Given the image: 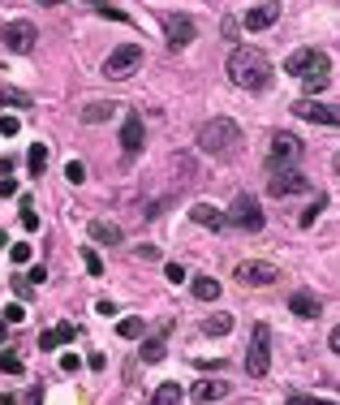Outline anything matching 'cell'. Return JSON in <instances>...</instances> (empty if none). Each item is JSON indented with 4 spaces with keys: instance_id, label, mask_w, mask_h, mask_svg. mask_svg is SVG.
<instances>
[{
    "instance_id": "1",
    "label": "cell",
    "mask_w": 340,
    "mask_h": 405,
    "mask_svg": "<svg viewBox=\"0 0 340 405\" xmlns=\"http://www.w3.org/2000/svg\"><path fill=\"white\" fill-rule=\"evenodd\" d=\"M229 82L242 87V91H250V95L267 91V87H271L267 56H263L259 48H233V56H229Z\"/></svg>"
},
{
    "instance_id": "2",
    "label": "cell",
    "mask_w": 340,
    "mask_h": 405,
    "mask_svg": "<svg viewBox=\"0 0 340 405\" xmlns=\"http://www.w3.org/2000/svg\"><path fill=\"white\" fill-rule=\"evenodd\" d=\"M237 147H242V126L233 117H211L198 130V151H207V155H233Z\"/></svg>"
},
{
    "instance_id": "3",
    "label": "cell",
    "mask_w": 340,
    "mask_h": 405,
    "mask_svg": "<svg viewBox=\"0 0 340 405\" xmlns=\"http://www.w3.org/2000/svg\"><path fill=\"white\" fill-rule=\"evenodd\" d=\"M285 74H293V78H332V61H327V52H319V48H298L289 61H285Z\"/></svg>"
},
{
    "instance_id": "4",
    "label": "cell",
    "mask_w": 340,
    "mask_h": 405,
    "mask_svg": "<svg viewBox=\"0 0 340 405\" xmlns=\"http://www.w3.org/2000/svg\"><path fill=\"white\" fill-rule=\"evenodd\" d=\"M267 371H271V328L254 323L250 350H246V375H267Z\"/></svg>"
},
{
    "instance_id": "5",
    "label": "cell",
    "mask_w": 340,
    "mask_h": 405,
    "mask_svg": "<svg viewBox=\"0 0 340 405\" xmlns=\"http://www.w3.org/2000/svg\"><path fill=\"white\" fill-rule=\"evenodd\" d=\"M138 65H142V43H121V48L108 52L103 74H108V78H134Z\"/></svg>"
},
{
    "instance_id": "6",
    "label": "cell",
    "mask_w": 340,
    "mask_h": 405,
    "mask_svg": "<svg viewBox=\"0 0 340 405\" xmlns=\"http://www.w3.org/2000/svg\"><path fill=\"white\" fill-rule=\"evenodd\" d=\"M306 190H310V177H306L302 168H285V164H280V168L271 172V177H267V194H271V199H285V194H306Z\"/></svg>"
},
{
    "instance_id": "7",
    "label": "cell",
    "mask_w": 340,
    "mask_h": 405,
    "mask_svg": "<svg viewBox=\"0 0 340 405\" xmlns=\"http://www.w3.org/2000/svg\"><path fill=\"white\" fill-rule=\"evenodd\" d=\"M224 220H229L233 228H246V233H259V228L267 224V220H263V207H259V199H250V194H237Z\"/></svg>"
},
{
    "instance_id": "8",
    "label": "cell",
    "mask_w": 340,
    "mask_h": 405,
    "mask_svg": "<svg viewBox=\"0 0 340 405\" xmlns=\"http://www.w3.org/2000/svg\"><path fill=\"white\" fill-rule=\"evenodd\" d=\"M293 117L314 121V126H340V104H319V99H298Z\"/></svg>"
},
{
    "instance_id": "9",
    "label": "cell",
    "mask_w": 340,
    "mask_h": 405,
    "mask_svg": "<svg viewBox=\"0 0 340 405\" xmlns=\"http://www.w3.org/2000/svg\"><path fill=\"white\" fill-rule=\"evenodd\" d=\"M237 280H242V284H250V289H267V284H276V280H280V272H276L267 259H246V263L237 267Z\"/></svg>"
},
{
    "instance_id": "10",
    "label": "cell",
    "mask_w": 340,
    "mask_h": 405,
    "mask_svg": "<svg viewBox=\"0 0 340 405\" xmlns=\"http://www.w3.org/2000/svg\"><path fill=\"white\" fill-rule=\"evenodd\" d=\"M0 39H5V48H9V52H22V56H26V52L35 48L39 30H35V26H30L26 18H18V22H9L5 30H0Z\"/></svg>"
},
{
    "instance_id": "11",
    "label": "cell",
    "mask_w": 340,
    "mask_h": 405,
    "mask_svg": "<svg viewBox=\"0 0 340 405\" xmlns=\"http://www.w3.org/2000/svg\"><path fill=\"white\" fill-rule=\"evenodd\" d=\"M302 138H293V134H271V168H293L298 160H302Z\"/></svg>"
},
{
    "instance_id": "12",
    "label": "cell",
    "mask_w": 340,
    "mask_h": 405,
    "mask_svg": "<svg viewBox=\"0 0 340 405\" xmlns=\"http://www.w3.org/2000/svg\"><path fill=\"white\" fill-rule=\"evenodd\" d=\"M194 22L186 18V13H164V39H168V48H186V43H194Z\"/></svg>"
},
{
    "instance_id": "13",
    "label": "cell",
    "mask_w": 340,
    "mask_h": 405,
    "mask_svg": "<svg viewBox=\"0 0 340 405\" xmlns=\"http://www.w3.org/2000/svg\"><path fill=\"white\" fill-rule=\"evenodd\" d=\"M280 22V0H263V5L246 9V30H267Z\"/></svg>"
},
{
    "instance_id": "14",
    "label": "cell",
    "mask_w": 340,
    "mask_h": 405,
    "mask_svg": "<svg viewBox=\"0 0 340 405\" xmlns=\"http://www.w3.org/2000/svg\"><path fill=\"white\" fill-rule=\"evenodd\" d=\"M121 151L134 160L142 151V117L138 112H125V126H121Z\"/></svg>"
},
{
    "instance_id": "15",
    "label": "cell",
    "mask_w": 340,
    "mask_h": 405,
    "mask_svg": "<svg viewBox=\"0 0 340 405\" xmlns=\"http://www.w3.org/2000/svg\"><path fill=\"white\" fill-rule=\"evenodd\" d=\"M229 392H233V388H229V384H224V379H198L190 396H194L198 405H211V401H224V396H229Z\"/></svg>"
},
{
    "instance_id": "16",
    "label": "cell",
    "mask_w": 340,
    "mask_h": 405,
    "mask_svg": "<svg viewBox=\"0 0 340 405\" xmlns=\"http://www.w3.org/2000/svg\"><path fill=\"white\" fill-rule=\"evenodd\" d=\"M289 311H293L298 319H319V315H323V302H319L314 294H306V289H298V294L289 298Z\"/></svg>"
},
{
    "instance_id": "17",
    "label": "cell",
    "mask_w": 340,
    "mask_h": 405,
    "mask_svg": "<svg viewBox=\"0 0 340 405\" xmlns=\"http://www.w3.org/2000/svg\"><path fill=\"white\" fill-rule=\"evenodd\" d=\"M190 220H194V224H203V228H211V233L229 228V220H224L215 207H207V203H194V207H190Z\"/></svg>"
},
{
    "instance_id": "18",
    "label": "cell",
    "mask_w": 340,
    "mask_h": 405,
    "mask_svg": "<svg viewBox=\"0 0 340 405\" xmlns=\"http://www.w3.org/2000/svg\"><path fill=\"white\" fill-rule=\"evenodd\" d=\"M91 242H99V246H121V228L117 224H108V220H91Z\"/></svg>"
},
{
    "instance_id": "19",
    "label": "cell",
    "mask_w": 340,
    "mask_h": 405,
    "mask_svg": "<svg viewBox=\"0 0 340 405\" xmlns=\"http://www.w3.org/2000/svg\"><path fill=\"white\" fill-rule=\"evenodd\" d=\"M74 332H78L74 323H56L52 332H39V350H61L65 340H74Z\"/></svg>"
},
{
    "instance_id": "20",
    "label": "cell",
    "mask_w": 340,
    "mask_h": 405,
    "mask_svg": "<svg viewBox=\"0 0 340 405\" xmlns=\"http://www.w3.org/2000/svg\"><path fill=\"white\" fill-rule=\"evenodd\" d=\"M112 112H117V104H112V99H95V104H82L78 117H82L86 126H99V121H108V117H112Z\"/></svg>"
},
{
    "instance_id": "21",
    "label": "cell",
    "mask_w": 340,
    "mask_h": 405,
    "mask_svg": "<svg viewBox=\"0 0 340 405\" xmlns=\"http://www.w3.org/2000/svg\"><path fill=\"white\" fill-rule=\"evenodd\" d=\"M168 328H173V323H164V328L142 345V362H159V358L168 354Z\"/></svg>"
},
{
    "instance_id": "22",
    "label": "cell",
    "mask_w": 340,
    "mask_h": 405,
    "mask_svg": "<svg viewBox=\"0 0 340 405\" xmlns=\"http://www.w3.org/2000/svg\"><path fill=\"white\" fill-rule=\"evenodd\" d=\"M194 298L198 302H215L220 298V280L215 276H194Z\"/></svg>"
},
{
    "instance_id": "23",
    "label": "cell",
    "mask_w": 340,
    "mask_h": 405,
    "mask_svg": "<svg viewBox=\"0 0 340 405\" xmlns=\"http://www.w3.org/2000/svg\"><path fill=\"white\" fill-rule=\"evenodd\" d=\"M203 332H207V336H229V332H233V315H229V311H215V315L203 323Z\"/></svg>"
},
{
    "instance_id": "24",
    "label": "cell",
    "mask_w": 340,
    "mask_h": 405,
    "mask_svg": "<svg viewBox=\"0 0 340 405\" xmlns=\"http://www.w3.org/2000/svg\"><path fill=\"white\" fill-rule=\"evenodd\" d=\"M151 405H181V388L168 379V384H159L155 388V396H151Z\"/></svg>"
},
{
    "instance_id": "25",
    "label": "cell",
    "mask_w": 340,
    "mask_h": 405,
    "mask_svg": "<svg viewBox=\"0 0 340 405\" xmlns=\"http://www.w3.org/2000/svg\"><path fill=\"white\" fill-rule=\"evenodd\" d=\"M0 108H30V95L13 91V87H0Z\"/></svg>"
},
{
    "instance_id": "26",
    "label": "cell",
    "mask_w": 340,
    "mask_h": 405,
    "mask_svg": "<svg viewBox=\"0 0 340 405\" xmlns=\"http://www.w3.org/2000/svg\"><path fill=\"white\" fill-rule=\"evenodd\" d=\"M26 160H30V177H43V168H47V147L35 143V147L26 151Z\"/></svg>"
},
{
    "instance_id": "27",
    "label": "cell",
    "mask_w": 340,
    "mask_h": 405,
    "mask_svg": "<svg viewBox=\"0 0 340 405\" xmlns=\"http://www.w3.org/2000/svg\"><path fill=\"white\" fill-rule=\"evenodd\" d=\"M323 207H327V194L319 190V194H314V203H310V207L302 211V220H298V224H302V228H310V224H314V220L323 216Z\"/></svg>"
},
{
    "instance_id": "28",
    "label": "cell",
    "mask_w": 340,
    "mask_h": 405,
    "mask_svg": "<svg viewBox=\"0 0 340 405\" xmlns=\"http://www.w3.org/2000/svg\"><path fill=\"white\" fill-rule=\"evenodd\" d=\"M0 371H5V375H22V354L18 350H0Z\"/></svg>"
},
{
    "instance_id": "29",
    "label": "cell",
    "mask_w": 340,
    "mask_h": 405,
    "mask_svg": "<svg viewBox=\"0 0 340 405\" xmlns=\"http://www.w3.org/2000/svg\"><path fill=\"white\" fill-rule=\"evenodd\" d=\"M65 182H69V186H82V182H86V164H82V160H69V164H65Z\"/></svg>"
},
{
    "instance_id": "30",
    "label": "cell",
    "mask_w": 340,
    "mask_h": 405,
    "mask_svg": "<svg viewBox=\"0 0 340 405\" xmlns=\"http://www.w3.org/2000/svg\"><path fill=\"white\" fill-rule=\"evenodd\" d=\"M30 255H35V250H30V242H13V246H9V259H13L18 267H26V263H30Z\"/></svg>"
},
{
    "instance_id": "31",
    "label": "cell",
    "mask_w": 340,
    "mask_h": 405,
    "mask_svg": "<svg viewBox=\"0 0 340 405\" xmlns=\"http://www.w3.org/2000/svg\"><path fill=\"white\" fill-rule=\"evenodd\" d=\"M82 263H86V276H103V259H99V255H95L91 246L82 250Z\"/></svg>"
},
{
    "instance_id": "32",
    "label": "cell",
    "mask_w": 340,
    "mask_h": 405,
    "mask_svg": "<svg viewBox=\"0 0 340 405\" xmlns=\"http://www.w3.org/2000/svg\"><path fill=\"white\" fill-rule=\"evenodd\" d=\"M164 276H168V284H186V280H190V272H186L181 263H168V267H164Z\"/></svg>"
},
{
    "instance_id": "33",
    "label": "cell",
    "mask_w": 340,
    "mask_h": 405,
    "mask_svg": "<svg viewBox=\"0 0 340 405\" xmlns=\"http://www.w3.org/2000/svg\"><path fill=\"white\" fill-rule=\"evenodd\" d=\"M95 315H103V319H117V315H121V306L112 302V298H99V302H95Z\"/></svg>"
},
{
    "instance_id": "34",
    "label": "cell",
    "mask_w": 340,
    "mask_h": 405,
    "mask_svg": "<svg viewBox=\"0 0 340 405\" xmlns=\"http://www.w3.org/2000/svg\"><path fill=\"white\" fill-rule=\"evenodd\" d=\"M117 332L130 340V336H138V332H142V319H121V323H117Z\"/></svg>"
},
{
    "instance_id": "35",
    "label": "cell",
    "mask_w": 340,
    "mask_h": 405,
    "mask_svg": "<svg viewBox=\"0 0 340 405\" xmlns=\"http://www.w3.org/2000/svg\"><path fill=\"white\" fill-rule=\"evenodd\" d=\"M289 405H340V401H327V396H289Z\"/></svg>"
},
{
    "instance_id": "36",
    "label": "cell",
    "mask_w": 340,
    "mask_h": 405,
    "mask_svg": "<svg viewBox=\"0 0 340 405\" xmlns=\"http://www.w3.org/2000/svg\"><path fill=\"white\" fill-rule=\"evenodd\" d=\"M0 134L13 138V134H18V117H5V112H0Z\"/></svg>"
},
{
    "instance_id": "37",
    "label": "cell",
    "mask_w": 340,
    "mask_h": 405,
    "mask_svg": "<svg viewBox=\"0 0 340 405\" xmlns=\"http://www.w3.org/2000/svg\"><path fill=\"white\" fill-rule=\"evenodd\" d=\"M61 371L78 375V371H82V358H78V354H65V358H61Z\"/></svg>"
},
{
    "instance_id": "38",
    "label": "cell",
    "mask_w": 340,
    "mask_h": 405,
    "mask_svg": "<svg viewBox=\"0 0 340 405\" xmlns=\"http://www.w3.org/2000/svg\"><path fill=\"white\" fill-rule=\"evenodd\" d=\"M327 82H332V78H306V91H310V95H323Z\"/></svg>"
},
{
    "instance_id": "39",
    "label": "cell",
    "mask_w": 340,
    "mask_h": 405,
    "mask_svg": "<svg viewBox=\"0 0 340 405\" xmlns=\"http://www.w3.org/2000/svg\"><path fill=\"white\" fill-rule=\"evenodd\" d=\"M18 194V182L13 177H0V199H13Z\"/></svg>"
},
{
    "instance_id": "40",
    "label": "cell",
    "mask_w": 340,
    "mask_h": 405,
    "mask_svg": "<svg viewBox=\"0 0 340 405\" xmlns=\"http://www.w3.org/2000/svg\"><path fill=\"white\" fill-rule=\"evenodd\" d=\"M5 319H9V323H22V319H26V311H22V306H5Z\"/></svg>"
},
{
    "instance_id": "41",
    "label": "cell",
    "mask_w": 340,
    "mask_h": 405,
    "mask_svg": "<svg viewBox=\"0 0 340 405\" xmlns=\"http://www.w3.org/2000/svg\"><path fill=\"white\" fill-rule=\"evenodd\" d=\"M35 224H39V216L30 207H22V228H35Z\"/></svg>"
},
{
    "instance_id": "42",
    "label": "cell",
    "mask_w": 340,
    "mask_h": 405,
    "mask_svg": "<svg viewBox=\"0 0 340 405\" xmlns=\"http://www.w3.org/2000/svg\"><path fill=\"white\" fill-rule=\"evenodd\" d=\"M26 280H30V284H43V280H47V272H43V267H30V272H26Z\"/></svg>"
},
{
    "instance_id": "43",
    "label": "cell",
    "mask_w": 340,
    "mask_h": 405,
    "mask_svg": "<svg viewBox=\"0 0 340 405\" xmlns=\"http://www.w3.org/2000/svg\"><path fill=\"white\" fill-rule=\"evenodd\" d=\"M327 345H332V354H340V323L332 328V336H327Z\"/></svg>"
},
{
    "instance_id": "44",
    "label": "cell",
    "mask_w": 340,
    "mask_h": 405,
    "mask_svg": "<svg viewBox=\"0 0 340 405\" xmlns=\"http://www.w3.org/2000/svg\"><path fill=\"white\" fill-rule=\"evenodd\" d=\"M26 405H43V392H39V388H30V392H26Z\"/></svg>"
},
{
    "instance_id": "45",
    "label": "cell",
    "mask_w": 340,
    "mask_h": 405,
    "mask_svg": "<svg viewBox=\"0 0 340 405\" xmlns=\"http://www.w3.org/2000/svg\"><path fill=\"white\" fill-rule=\"evenodd\" d=\"M0 405H18V396L13 392H0Z\"/></svg>"
},
{
    "instance_id": "46",
    "label": "cell",
    "mask_w": 340,
    "mask_h": 405,
    "mask_svg": "<svg viewBox=\"0 0 340 405\" xmlns=\"http://www.w3.org/2000/svg\"><path fill=\"white\" fill-rule=\"evenodd\" d=\"M332 172H340V151H336V160H332Z\"/></svg>"
},
{
    "instance_id": "47",
    "label": "cell",
    "mask_w": 340,
    "mask_h": 405,
    "mask_svg": "<svg viewBox=\"0 0 340 405\" xmlns=\"http://www.w3.org/2000/svg\"><path fill=\"white\" fill-rule=\"evenodd\" d=\"M39 5H47V9H52V5H61V0H39Z\"/></svg>"
},
{
    "instance_id": "48",
    "label": "cell",
    "mask_w": 340,
    "mask_h": 405,
    "mask_svg": "<svg viewBox=\"0 0 340 405\" xmlns=\"http://www.w3.org/2000/svg\"><path fill=\"white\" fill-rule=\"evenodd\" d=\"M0 345H5V319H0Z\"/></svg>"
},
{
    "instance_id": "49",
    "label": "cell",
    "mask_w": 340,
    "mask_h": 405,
    "mask_svg": "<svg viewBox=\"0 0 340 405\" xmlns=\"http://www.w3.org/2000/svg\"><path fill=\"white\" fill-rule=\"evenodd\" d=\"M86 5H95V9H99V5H103V0H86Z\"/></svg>"
},
{
    "instance_id": "50",
    "label": "cell",
    "mask_w": 340,
    "mask_h": 405,
    "mask_svg": "<svg viewBox=\"0 0 340 405\" xmlns=\"http://www.w3.org/2000/svg\"><path fill=\"white\" fill-rule=\"evenodd\" d=\"M0 246H5V233H0Z\"/></svg>"
}]
</instances>
